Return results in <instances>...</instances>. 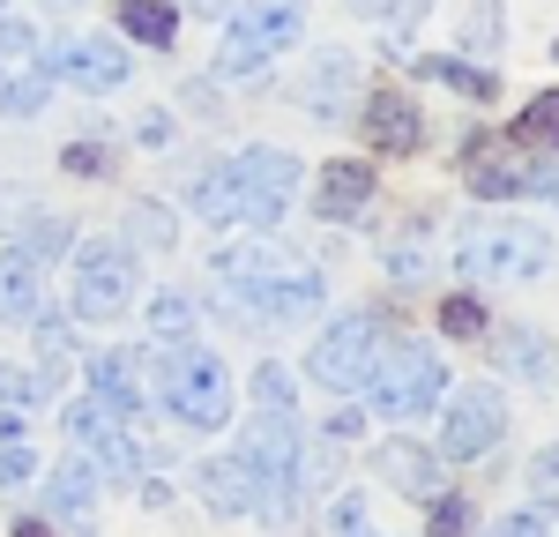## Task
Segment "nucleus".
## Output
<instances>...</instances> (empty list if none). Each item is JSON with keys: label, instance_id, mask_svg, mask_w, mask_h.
<instances>
[{"label": "nucleus", "instance_id": "nucleus-1", "mask_svg": "<svg viewBox=\"0 0 559 537\" xmlns=\"http://www.w3.org/2000/svg\"><path fill=\"white\" fill-rule=\"evenodd\" d=\"M463 276L477 284H530V276H545L552 268V239L537 231V224H508V217H485L463 231Z\"/></svg>", "mask_w": 559, "mask_h": 537}, {"label": "nucleus", "instance_id": "nucleus-2", "mask_svg": "<svg viewBox=\"0 0 559 537\" xmlns=\"http://www.w3.org/2000/svg\"><path fill=\"white\" fill-rule=\"evenodd\" d=\"M157 396H165V410H173L179 426H224V418H231V373H224L210 351L179 344V351L157 366Z\"/></svg>", "mask_w": 559, "mask_h": 537}, {"label": "nucleus", "instance_id": "nucleus-3", "mask_svg": "<svg viewBox=\"0 0 559 537\" xmlns=\"http://www.w3.org/2000/svg\"><path fill=\"white\" fill-rule=\"evenodd\" d=\"M239 463L254 470V508L292 515V500H299V426L284 410H261V426H247Z\"/></svg>", "mask_w": 559, "mask_h": 537}, {"label": "nucleus", "instance_id": "nucleus-4", "mask_svg": "<svg viewBox=\"0 0 559 537\" xmlns=\"http://www.w3.org/2000/svg\"><path fill=\"white\" fill-rule=\"evenodd\" d=\"M299 31H306L299 0H247V8L231 15L224 52H216V75H224V83H231V75H261V60H276Z\"/></svg>", "mask_w": 559, "mask_h": 537}, {"label": "nucleus", "instance_id": "nucleus-5", "mask_svg": "<svg viewBox=\"0 0 559 537\" xmlns=\"http://www.w3.org/2000/svg\"><path fill=\"white\" fill-rule=\"evenodd\" d=\"M366 389H373V410H381V418H418V410L440 403L448 366H440L432 344H395V351H381V366L366 373Z\"/></svg>", "mask_w": 559, "mask_h": 537}, {"label": "nucleus", "instance_id": "nucleus-6", "mask_svg": "<svg viewBox=\"0 0 559 537\" xmlns=\"http://www.w3.org/2000/svg\"><path fill=\"white\" fill-rule=\"evenodd\" d=\"M68 441L90 455V470H97L105 486H128L134 470H142V448H134L128 418H120L105 396H90V403H75V410H68Z\"/></svg>", "mask_w": 559, "mask_h": 537}, {"label": "nucleus", "instance_id": "nucleus-7", "mask_svg": "<svg viewBox=\"0 0 559 537\" xmlns=\"http://www.w3.org/2000/svg\"><path fill=\"white\" fill-rule=\"evenodd\" d=\"M134 299V247L128 239H90L75 254V313L83 321H112Z\"/></svg>", "mask_w": 559, "mask_h": 537}, {"label": "nucleus", "instance_id": "nucleus-8", "mask_svg": "<svg viewBox=\"0 0 559 537\" xmlns=\"http://www.w3.org/2000/svg\"><path fill=\"white\" fill-rule=\"evenodd\" d=\"M381 351H388V321H373V313H350V321H336L321 344H313V381L321 389H358L373 366H381Z\"/></svg>", "mask_w": 559, "mask_h": 537}, {"label": "nucleus", "instance_id": "nucleus-9", "mask_svg": "<svg viewBox=\"0 0 559 537\" xmlns=\"http://www.w3.org/2000/svg\"><path fill=\"white\" fill-rule=\"evenodd\" d=\"M508 433V396L492 389V381H471L463 396L448 403V426H440V455L448 463H477V455H492Z\"/></svg>", "mask_w": 559, "mask_h": 537}, {"label": "nucleus", "instance_id": "nucleus-10", "mask_svg": "<svg viewBox=\"0 0 559 537\" xmlns=\"http://www.w3.org/2000/svg\"><path fill=\"white\" fill-rule=\"evenodd\" d=\"M463 179H471L477 202H515V194H537V165H530V150L500 142V134H477L471 150H463Z\"/></svg>", "mask_w": 559, "mask_h": 537}, {"label": "nucleus", "instance_id": "nucleus-11", "mask_svg": "<svg viewBox=\"0 0 559 537\" xmlns=\"http://www.w3.org/2000/svg\"><path fill=\"white\" fill-rule=\"evenodd\" d=\"M194 217H210V224H254V231H269V224L284 217V202H269L261 187H247L231 165H216V172L194 179Z\"/></svg>", "mask_w": 559, "mask_h": 537}, {"label": "nucleus", "instance_id": "nucleus-12", "mask_svg": "<svg viewBox=\"0 0 559 537\" xmlns=\"http://www.w3.org/2000/svg\"><path fill=\"white\" fill-rule=\"evenodd\" d=\"M52 75H68L75 90H90V97H105V90L128 83V52L112 38H75V45H52V60H45Z\"/></svg>", "mask_w": 559, "mask_h": 537}, {"label": "nucleus", "instance_id": "nucleus-13", "mask_svg": "<svg viewBox=\"0 0 559 537\" xmlns=\"http://www.w3.org/2000/svg\"><path fill=\"white\" fill-rule=\"evenodd\" d=\"M292 97H299L306 112H321V120H344L350 97H358V60L350 52H313V68L299 75Z\"/></svg>", "mask_w": 559, "mask_h": 537}, {"label": "nucleus", "instance_id": "nucleus-14", "mask_svg": "<svg viewBox=\"0 0 559 537\" xmlns=\"http://www.w3.org/2000/svg\"><path fill=\"white\" fill-rule=\"evenodd\" d=\"M358 120H366V134H373L381 150H395V157L426 150V120H418V105H411L403 90H373V97L358 105Z\"/></svg>", "mask_w": 559, "mask_h": 537}, {"label": "nucleus", "instance_id": "nucleus-15", "mask_svg": "<svg viewBox=\"0 0 559 537\" xmlns=\"http://www.w3.org/2000/svg\"><path fill=\"white\" fill-rule=\"evenodd\" d=\"M373 202V165H358V157H336L329 172H321V187H313V210L329 224H344V217H358Z\"/></svg>", "mask_w": 559, "mask_h": 537}, {"label": "nucleus", "instance_id": "nucleus-16", "mask_svg": "<svg viewBox=\"0 0 559 537\" xmlns=\"http://www.w3.org/2000/svg\"><path fill=\"white\" fill-rule=\"evenodd\" d=\"M254 307H269V321H313L321 313V276L313 268H276L254 291Z\"/></svg>", "mask_w": 559, "mask_h": 537}, {"label": "nucleus", "instance_id": "nucleus-17", "mask_svg": "<svg viewBox=\"0 0 559 537\" xmlns=\"http://www.w3.org/2000/svg\"><path fill=\"white\" fill-rule=\"evenodd\" d=\"M373 470H381L403 500H432V492H440V463H432L426 448H411V441H388L381 455H373Z\"/></svg>", "mask_w": 559, "mask_h": 537}, {"label": "nucleus", "instance_id": "nucleus-18", "mask_svg": "<svg viewBox=\"0 0 559 537\" xmlns=\"http://www.w3.org/2000/svg\"><path fill=\"white\" fill-rule=\"evenodd\" d=\"M231 172L247 179V187H261L269 202H292V187H299V157H292V150L254 142V150H239V157H231Z\"/></svg>", "mask_w": 559, "mask_h": 537}, {"label": "nucleus", "instance_id": "nucleus-19", "mask_svg": "<svg viewBox=\"0 0 559 537\" xmlns=\"http://www.w3.org/2000/svg\"><path fill=\"white\" fill-rule=\"evenodd\" d=\"M90 508H97V470H90L83 455H68L52 470V515H68L75 537H90Z\"/></svg>", "mask_w": 559, "mask_h": 537}, {"label": "nucleus", "instance_id": "nucleus-20", "mask_svg": "<svg viewBox=\"0 0 559 537\" xmlns=\"http://www.w3.org/2000/svg\"><path fill=\"white\" fill-rule=\"evenodd\" d=\"M38 262L31 254H0V321H38Z\"/></svg>", "mask_w": 559, "mask_h": 537}, {"label": "nucleus", "instance_id": "nucleus-21", "mask_svg": "<svg viewBox=\"0 0 559 537\" xmlns=\"http://www.w3.org/2000/svg\"><path fill=\"white\" fill-rule=\"evenodd\" d=\"M202 486H210V508H224V515H254V470L239 463V448L216 455L210 470H202Z\"/></svg>", "mask_w": 559, "mask_h": 537}, {"label": "nucleus", "instance_id": "nucleus-22", "mask_svg": "<svg viewBox=\"0 0 559 537\" xmlns=\"http://www.w3.org/2000/svg\"><path fill=\"white\" fill-rule=\"evenodd\" d=\"M90 381H97V396L134 426V410H142V396H134V358L128 351H97V358H90Z\"/></svg>", "mask_w": 559, "mask_h": 537}, {"label": "nucleus", "instance_id": "nucleus-23", "mask_svg": "<svg viewBox=\"0 0 559 537\" xmlns=\"http://www.w3.org/2000/svg\"><path fill=\"white\" fill-rule=\"evenodd\" d=\"M120 31L142 38V45H157V52H173L179 15H173V0H128V8H120Z\"/></svg>", "mask_w": 559, "mask_h": 537}, {"label": "nucleus", "instance_id": "nucleus-24", "mask_svg": "<svg viewBox=\"0 0 559 537\" xmlns=\"http://www.w3.org/2000/svg\"><path fill=\"white\" fill-rule=\"evenodd\" d=\"M418 75H432V83H448V90H463L471 105H485L492 90H500V75L492 68H471V60H448V52H432V60H411Z\"/></svg>", "mask_w": 559, "mask_h": 537}, {"label": "nucleus", "instance_id": "nucleus-25", "mask_svg": "<svg viewBox=\"0 0 559 537\" xmlns=\"http://www.w3.org/2000/svg\"><path fill=\"white\" fill-rule=\"evenodd\" d=\"M515 150H559V90H537L530 105H522L515 134H508Z\"/></svg>", "mask_w": 559, "mask_h": 537}, {"label": "nucleus", "instance_id": "nucleus-26", "mask_svg": "<svg viewBox=\"0 0 559 537\" xmlns=\"http://www.w3.org/2000/svg\"><path fill=\"white\" fill-rule=\"evenodd\" d=\"M545 336L537 329H500V366L508 373H522V381H545Z\"/></svg>", "mask_w": 559, "mask_h": 537}, {"label": "nucleus", "instance_id": "nucleus-27", "mask_svg": "<svg viewBox=\"0 0 559 537\" xmlns=\"http://www.w3.org/2000/svg\"><path fill=\"white\" fill-rule=\"evenodd\" d=\"M45 97H52V68H31V75H8V83H0V112H8V120H31V112H38Z\"/></svg>", "mask_w": 559, "mask_h": 537}, {"label": "nucleus", "instance_id": "nucleus-28", "mask_svg": "<svg viewBox=\"0 0 559 537\" xmlns=\"http://www.w3.org/2000/svg\"><path fill=\"white\" fill-rule=\"evenodd\" d=\"M150 336H165V344H187V336H194V307H187L179 291H157V299H150Z\"/></svg>", "mask_w": 559, "mask_h": 537}, {"label": "nucleus", "instance_id": "nucleus-29", "mask_svg": "<svg viewBox=\"0 0 559 537\" xmlns=\"http://www.w3.org/2000/svg\"><path fill=\"white\" fill-rule=\"evenodd\" d=\"M455 38H463V52H477V60H485V52L500 45V0H477L471 15H463V31H455Z\"/></svg>", "mask_w": 559, "mask_h": 537}, {"label": "nucleus", "instance_id": "nucleus-30", "mask_svg": "<svg viewBox=\"0 0 559 537\" xmlns=\"http://www.w3.org/2000/svg\"><path fill=\"white\" fill-rule=\"evenodd\" d=\"M254 403H261V410L299 418V389H292V373H284V366H261V373H254Z\"/></svg>", "mask_w": 559, "mask_h": 537}, {"label": "nucleus", "instance_id": "nucleus-31", "mask_svg": "<svg viewBox=\"0 0 559 537\" xmlns=\"http://www.w3.org/2000/svg\"><path fill=\"white\" fill-rule=\"evenodd\" d=\"M522 486H530V500H537V508H552V500H559V441L530 455V470H522Z\"/></svg>", "mask_w": 559, "mask_h": 537}, {"label": "nucleus", "instance_id": "nucleus-32", "mask_svg": "<svg viewBox=\"0 0 559 537\" xmlns=\"http://www.w3.org/2000/svg\"><path fill=\"white\" fill-rule=\"evenodd\" d=\"M31 52H38V38H31V23L0 15V83H8V75H15V68H23Z\"/></svg>", "mask_w": 559, "mask_h": 537}, {"label": "nucleus", "instance_id": "nucleus-33", "mask_svg": "<svg viewBox=\"0 0 559 537\" xmlns=\"http://www.w3.org/2000/svg\"><path fill=\"white\" fill-rule=\"evenodd\" d=\"M440 329L448 336H477L485 329V307H477L471 291H455V299H440Z\"/></svg>", "mask_w": 559, "mask_h": 537}, {"label": "nucleus", "instance_id": "nucleus-34", "mask_svg": "<svg viewBox=\"0 0 559 537\" xmlns=\"http://www.w3.org/2000/svg\"><path fill=\"white\" fill-rule=\"evenodd\" d=\"M471 530V500L463 492H432V537H463Z\"/></svg>", "mask_w": 559, "mask_h": 537}, {"label": "nucleus", "instance_id": "nucleus-35", "mask_svg": "<svg viewBox=\"0 0 559 537\" xmlns=\"http://www.w3.org/2000/svg\"><path fill=\"white\" fill-rule=\"evenodd\" d=\"M38 351H45V366H52V381H60V366L75 358V329H68V321H38Z\"/></svg>", "mask_w": 559, "mask_h": 537}, {"label": "nucleus", "instance_id": "nucleus-36", "mask_svg": "<svg viewBox=\"0 0 559 537\" xmlns=\"http://www.w3.org/2000/svg\"><path fill=\"white\" fill-rule=\"evenodd\" d=\"M68 239H75V224H68V217H38V224H31V247H23V254H31V262H45V254H60Z\"/></svg>", "mask_w": 559, "mask_h": 537}, {"label": "nucleus", "instance_id": "nucleus-37", "mask_svg": "<svg viewBox=\"0 0 559 537\" xmlns=\"http://www.w3.org/2000/svg\"><path fill=\"white\" fill-rule=\"evenodd\" d=\"M31 470H38V455H31L23 441H8V448H0V492H8V486H23Z\"/></svg>", "mask_w": 559, "mask_h": 537}, {"label": "nucleus", "instance_id": "nucleus-38", "mask_svg": "<svg viewBox=\"0 0 559 537\" xmlns=\"http://www.w3.org/2000/svg\"><path fill=\"white\" fill-rule=\"evenodd\" d=\"M552 523H545V508H522V515H508V523H492L485 537H545Z\"/></svg>", "mask_w": 559, "mask_h": 537}, {"label": "nucleus", "instance_id": "nucleus-39", "mask_svg": "<svg viewBox=\"0 0 559 537\" xmlns=\"http://www.w3.org/2000/svg\"><path fill=\"white\" fill-rule=\"evenodd\" d=\"M60 165H68V172H83V179L112 172V157H105V150H97V142H75V150H68V157H60Z\"/></svg>", "mask_w": 559, "mask_h": 537}, {"label": "nucleus", "instance_id": "nucleus-40", "mask_svg": "<svg viewBox=\"0 0 559 537\" xmlns=\"http://www.w3.org/2000/svg\"><path fill=\"white\" fill-rule=\"evenodd\" d=\"M134 231H142V239H157V247H173V217H165V210H150V202H134Z\"/></svg>", "mask_w": 559, "mask_h": 537}, {"label": "nucleus", "instance_id": "nucleus-41", "mask_svg": "<svg viewBox=\"0 0 559 537\" xmlns=\"http://www.w3.org/2000/svg\"><path fill=\"white\" fill-rule=\"evenodd\" d=\"M336 537H373V530H366V500H358V492L336 500Z\"/></svg>", "mask_w": 559, "mask_h": 537}, {"label": "nucleus", "instance_id": "nucleus-42", "mask_svg": "<svg viewBox=\"0 0 559 537\" xmlns=\"http://www.w3.org/2000/svg\"><path fill=\"white\" fill-rule=\"evenodd\" d=\"M31 396H45V381L15 373V366H0V403H31Z\"/></svg>", "mask_w": 559, "mask_h": 537}, {"label": "nucleus", "instance_id": "nucleus-43", "mask_svg": "<svg viewBox=\"0 0 559 537\" xmlns=\"http://www.w3.org/2000/svg\"><path fill=\"white\" fill-rule=\"evenodd\" d=\"M388 31H418V15H426V0H388V8H373Z\"/></svg>", "mask_w": 559, "mask_h": 537}, {"label": "nucleus", "instance_id": "nucleus-44", "mask_svg": "<svg viewBox=\"0 0 559 537\" xmlns=\"http://www.w3.org/2000/svg\"><path fill=\"white\" fill-rule=\"evenodd\" d=\"M142 142L165 150V142H173V112H142Z\"/></svg>", "mask_w": 559, "mask_h": 537}, {"label": "nucleus", "instance_id": "nucleus-45", "mask_svg": "<svg viewBox=\"0 0 559 537\" xmlns=\"http://www.w3.org/2000/svg\"><path fill=\"white\" fill-rule=\"evenodd\" d=\"M23 441V418H15V403H0V448Z\"/></svg>", "mask_w": 559, "mask_h": 537}, {"label": "nucleus", "instance_id": "nucleus-46", "mask_svg": "<svg viewBox=\"0 0 559 537\" xmlns=\"http://www.w3.org/2000/svg\"><path fill=\"white\" fill-rule=\"evenodd\" d=\"M179 8H194V15H231L239 0H179Z\"/></svg>", "mask_w": 559, "mask_h": 537}, {"label": "nucleus", "instance_id": "nucleus-47", "mask_svg": "<svg viewBox=\"0 0 559 537\" xmlns=\"http://www.w3.org/2000/svg\"><path fill=\"white\" fill-rule=\"evenodd\" d=\"M15 537H52V523H38V515H23V523H15Z\"/></svg>", "mask_w": 559, "mask_h": 537}, {"label": "nucleus", "instance_id": "nucleus-48", "mask_svg": "<svg viewBox=\"0 0 559 537\" xmlns=\"http://www.w3.org/2000/svg\"><path fill=\"white\" fill-rule=\"evenodd\" d=\"M0 8H8V0H0Z\"/></svg>", "mask_w": 559, "mask_h": 537}]
</instances>
